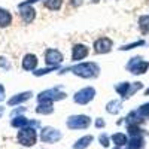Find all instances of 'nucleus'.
<instances>
[{
  "label": "nucleus",
  "mask_w": 149,
  "mask_h": 149,
  "mask_svg": "<svg viewBox=\"0 0 149 149\" xmlns=\"http://www.w3.org/2000/svg\"><path fill=\"white\" fill-rule=\"evenodd\" d=\"M66 72H72L73 74H76L79 78H84V79H94L100 74V67H98V64L94 63V61H82V63H78L72 67L64 69L60 73L63 74Z\"/></svg>",
  "instance_id": "obj_1"
},
{
  "label": "nucleus",
  "mask_w": 149,
  "mask_h": 149,
  "mask_svg": "<svg viewBox=\"0 0 149 149\" xmlns=\"http://www.w3.org/2000/svg\"><path fill=\"white\" fill-rule=\"evenodd\" d=\"M143 88V84L142 82H119L115 85V91L121 95L122 100H127L131 95H134L139 90Z\"/></svg>",
  "instance_id": "obj_2"
},
{
  "label": "nucleus",
  "mask_w": 149,
  "mask_h": 149,
  "mask_svg": "<svg viewBox=\"0 0 149 149\" xmlns=\"http://www.w3.org/2000/svg\"><path fill=\"white\" fill-rule=\"evenodd\" d=\"M125 69H127L130 73L136 74V76H139V74H145V73L149 70V61H146V60H145L143 57H140V55H136V57L130 58V61L127 63Z\"/></svg>",
  "instance_id": "obj_3"
},
{
  "label": "nucleus",
  "mask_w": 149,
  "mask_h": 149,
  "mask_svg": "<svg viewBox=\"0 0 149 149\" xmlns=\"http://www.w3.org/2000/svg\"><path fill=\"white\" fill-rule=\"evenodd\" d=\"M67 97V94L64 91H61V86H54V88H49L45 90L42 93H39L37 95V102H60V100H64Z\"/></svg>",
  "instance_id": "obj_4"
},
{
  "label": "nucleus",
  "mask_w": 149,
  "mask_h": 149,
  "mask_svg": "<svg viewBox=\"0 0 149 149\" xmlns=\"http://www.w3.org/2000/svg\"><path fill=\"white\" fill-rule=\"evenodd\" d=\"M17 139L22 146H33L37 142V131L34 127H24L19 128L18 134H17Z\"/></svg>",
  "instance_id": "obj_5"
},
{
  "label": "nucleus",
  "mask_w": 149,
  "mask_h": 149,
  "mask_svg": "<svg viewBox=\"0 0 149 149\" xmlns=\"http://www.w3.org/2000/svg\"><path fill=\"white\" fill-rule=\"evenodd\" d=\"M91 124V118L88 115H72L67 118L66 125L70 130H85Z\"/></svg>",
  "instance_id": "obj_6"
},
{
  "label": "nucleus",
  "mask_w": 149,
  "mask_h": 149,
  "mask_svg": "<svg viewBox=\"0 0 149 149\" xmlns=\"http://www.w3.org/2000/svg\"><path fill=\"white\" fill-rule=\"evenodd\" d=\"M95 97V88H93V86H85V88H81L79 91L74 93L73 95V102L76 104H88L94 100Z\"/></svg>",
  "instance_id": "obj_7"
},
{
  "label": "nucleus",
  "mask_w": 149,
  "mask_h": 149,
  "mask_svg": "<svg viewBox=\"0 0 149 149\" xmlns=\"http://www.w3.org/2000/svg\"><path fill=\"white\" fill-rule=\"evenodd\" d=\"M61 137H63L61 131L54 127H43L40 131V140L43 143H55V142L61 140Z\"/></svg>",
  "instance_id": "obj_8"
},
{
  "label": "nucleus",
  "mask_w": 149,
  "mask_h": 149,
  "mask_svg": "<svg viewBox=\"0 0 149 149\" xmlns=\"http://www.w3.org/2000/svg\"><path fill=\"white\" fill-rule=\"evenodd\" d=\"M94 48V52L95 54H107L112 51V48H113V42H112V39H109V37H98V39L94 42L93 45Z\"/></svg>",
  "instance_id": "obj_9"
},
{
  "label": "nucleus",
  "mask_w": 149,
  "mask_h": 149,
  "mask_svg": "<svg viewBox=\"0 0 149 149\" xmlns=\"http://www.w3.org/2000/svg\"><path fill=\"white\" fill-rule=\"evenodd\" d=\"M63 54L55 48H48L45 51V63L48 66H60L63 63Z\"/></svg>",
  "instance_id": "obj_10"
},
{
  "label": "nucleus",
  "mask_w": 149,
  "mask_h": 149,
  "mask_svg": "<svg viewBox=\"0 0 149 149\" xmlns=\"http://www.w3.org/2000/svg\"><path fill=\"white\" fill-rule=\"evenodd\" d=\"M18 8H19V17L26 24H30V22L34 21L36 9L31 5H18Z\"/></svg>",
  "instance_id": "obj_11"
},
{
  "label": "nucleus",
  "mask_w": 149,
  "mask_h": 149,
  "mask_svg": "<svg viewBox=\"0 0 149 149\" xmlns=\"http://www.w3.org/2000/svg\"><path fill=\"white\" fill-rule=\"evenodd\" d=\"M90 54V48L84 43H76L72 48V61H81Z\"/></svg>",
  "instance_id": "obj_12"
},
{
  "label": "nucleus",
  "mask_w": 149,
  "mask_h": 149,
  "mask_svg": "<svg viewBox=\"0 0 149 149\" xmlns=\"http://www.w3.org/2000/svg\"><path fill=\"white\" fill-rule=\"evenodd\" d=\"M37 63H39V60H37L34 54H26L21 61V66H22V70L26 72H34L37 67Z\"/></svg>",
  "instance_id": "obj_13"
},
{
  "label": "nucleus",
  "mask_w": 149,
  "mask_h": 149,
  "mask_svg": "<svg viewBox=\"0 0 149 149\" xmlns=\"http://www.w3.org/2000/svg\"><path fill=\"white\" fill-rule=\"evenodd\" d=\"M31 95H33V93H31V91L18 93V94L12 95V97L9 98V100H8V104H9V106H18V104H21V103H24V102L30 100Z\"/></svg>",
  "instance_id": "obj_14"
},
{
  "label": "nucleus",
  "mask_w": 149,
  "mask_h": 149,
  "mask_svg": "<svg viewBox=\"0 0 149 149\" xmlns=\"http://www.w3.org/2000/svg\"><path fill=\"white\" fill-rule=\"evenodd\" d=\"M146 119L140 116V113L137 110H131L130 113L124 118V122L127 124V125H140L142 122H145Z\"/></svg>",
  "instance_id": "obj_15"
},
{
  "label": "nucleus",
  "mask_w": 149,
  "mask_h": 149,
  "mask_svg": "<svg viewBox=\"0 0 149 149\" xmlns=\"http://www.w3.org/2000/svg\"><path fill=\"white\" fill-rule=\"evenodd\" d=\"M36 112L39 115H51L54 112V104L52 102H39L36 107Z\"/></svg>",
  "instance_id": "obj_16"
},
{
  "label": "nucleus",
  "mask_w": 149,
  "mask_h": 149,
  "mask_svg": "<svg viewBox=\"0 0 149 149\" xmlns=\"http://www.w3.org/2000/svg\"><path fill=\"white\" fill-rule=\"evenodd\" d=\"M12 22V15L10 12L5 8H0V29H6Z\"/></svg>",
  "instance_id": "obj_17"
},
{
  "label": "nucleus",
  "mask_w": 149,
  "mask_h": 149,
  "mask_svg": "<svg viewBox=\"0 0 149 149\" xmlns=\"http://www.w3.org/2000/svg\"><path fill=\"white\" fill-rule=\"evenodd\" d=\"M121 109H122V100H116V98H115V100H110L106 104V112H107V113H110V115L119 113Z\"/></svg>",
  "instance_id": "obj_18"
},
{
  "label": "nucleus",
  "mask_w": 149,
  "mask_h": 149,
  "mask_svg": "<svg viewBox=\"0 0 149 149\" xmlns=\"http://www.w3.org/2000/svg\"><path fill=\"white\" fill-rule=\"evenodd\" d=\"M110 140L112 143H113L115 146H125L128 143V137H127V134H124V133H115V134H112L110 136Z\"/></svg>",
  "instance_id": "obj_19"
},
{
  "label": "nucleus",
  "mask_w": 149,
  "mask_h": 149,
  "mask_svg": "<svg viewBox=\"0 0 149 149\" xmlns=\"http://www.w3.org/2000/svg\"><path fill=\"white\" fill-rule=\"evenodd\" d=\"M93 140H94V137L93 136H84V137H81V139H78L76 142H74V145H73V149H86L91 143H93Z\"/></svg>",
  "instance_id": "obj_20"
},
{
  "label": "nucleus",
  "mask_w": 149,
  "mask_h": 149,
  "mask_svg": "<svg viewBox=\"0 0 149 149\" xmlns=\"http://www.w3.org/2000/svg\"><path fill=\"white\" fill-rule=\"evenodd\" d=\"M127 145H128V149H143L145 148V139H143V136L130 137Z\"/></svg>",
  "instance_id": "obj_21"
},
{
  "label": "nucleus",
  "mask_w": 149,
  "mask_h": 149,
  "mask_svg": "<svg viewBox=\"0 0 149 149\" xmlns=\"http://www.w3.org/2000/svg\"><path fill=\"white\" fill-rule=\"evenodd\" d=\"M139 30L142 34H149V15H142L139 18Z\"/></svg>",
  "instance_id": "obj_22"
},
{
  "label": "nucleus",
  "mask_w": 149,
  "mask_h": 149,
  "mask_svg": "<svg viewBox=\"0 0 149 149\" xmlns=\"http://www.w3.org/2000/svg\"><path fill=\"white\" fill-rule=\"evenodd\" d=\"M43 6L49 10H58L63 6V0H45Z\"/></svg>",
  "instance_id": "obj_23"
},
{
  "label": "nucleus",
  "mask_w": 149,
  "mask_h": 149,
  "mask_svg": "<svg viewBox=\"0 0 149 149\" xmlns=\"http://www.w3.org/2000/svg\"><path fill=\"white\" fill-rule=\"evenodd\" d=\"M127 131L130 134V137H136V136H145L146 131L140 125H127Z\"/></svg>",
  "instance_id": "obj_24"
},
{
  "label": "nucleus",
  "mask_w": 149,
  "mask_h": 149,
  "mask_svg": "<svg viewBox=\"0 0 149 149\" xmlns=\"http://www.w3.org/2000/svg\"><path fill=\"white\" fill-rule=\"evenodd\" d=\"M146 42L145 40H136L133 43H128V45H122L119 48V51H130V49H134V48H139V46H145Z\"/></svg>",
  "instance_id": "obj_25"
},
{
  "label": "nucleus",
  "mask_w": 149,
  "mask_h": 149,
  "mask_svg": "<svg viewBox=\"0 0 149 149\" xmlns=\"http://www.w3.org/2000/svg\"><path fill=\"white\" fill-rule=\"evenodd\" d=\"M57 69H58V66H48L46 69L34 70L33 74H34V76H43V74H48V73H51V72H54V70H57Z\"/></svg>",
  "instance_id": "obj_26"
},
{
  "label": "nucleus",
  "mask_w": 149,
  "mask_h": 149,
  "mask_svg": "<svg viewBox=\"0 0 149 149\" xmlns=\"http://www.w3.org/2000/svg\"><path fill=\"white\" fill-rule=\"evenodd\" d=\"M140 113V116L142 118H145V119H149V103H145V104H142V106H139V109H136Z\"/></svg>",
  "instance_id": "obj_27"
},
{
  "label": "nucleus",
  "mask_w": 149,
  "mask_h": 149,
  "mask_svg": "<svg viewBox=\"0 0 149 149\" xmlns=\"http://www.w3.org/2000/svg\"><path fill=\"white\" fill-rule=\"evenodd\" d=\"M98 142H100V145L103 146V148H109V145H110V137L107 134H100V137H98Z\"/></svg>",
  "instance_id": "obj_28"
},
{
  "label": "nucleus",
  "mask_w": 149,
  "mask_h": 149,
  "mask_svg": "<svg viewBox=\"0 0 149 149\" xmlns=\"http://www.w3.org/2000/svg\"><path fill=\"white\" fill-rule=\"evenodd\" d=\"M26 107H17V109H14L10 112V118H15V116H21V115H24L26 113Z\"/></svg>",
  "instance_id": "obj_29"
},
{
  "label": "nucleus",
  "mask_w": 149,
  "mask_h": 149,
  "mask_svg": "<svg viewBox=\"0 0 149 149\" xmlns=\"http://www.w3.org/2000/svg\"><path fill=\"white\" fill-rule=\"evenodd\" d=\"M0 67L5 69V70H10L12 64L9 63V60H8V58H5V57H0Z\"/></svg>",
  "instance_id": "obj_30"
},
{
  "label": "nucleus",
  "mask_w": 149,
  "mask_h": 149,
  "mask_svg": "<svg viewBox=\"0 0 149 149\" xmlns=\"http://www.w3.org/2000/svg\"><path fill=\"white\" fill-rule=\"evenodd\" d=\"M94 125H95V128H104V127H106V122H104L103 118H97Z\"/></svg>",
  "instance_id": "obj_31"
},
{
  "label": "nucleus",
  "mask_w": 149,
  "mask_h": 149,
  "mask_svg": "<svg viewBox=\"0 0 149 149\" xmlns=\"http://www.w3.org/2000/svg\"><path fill=\"white\" fill-rule=\"evenodd\" d=\"M6 98V93H5V86L0 85V102H3Z\"/></svg>",
  "instance_id": "obj_32"
},
{
  "label": "nucleus",
  "mask_w": 149,
  "mask_h": 149,
  "mask_svg": "<svg viewBox=\"0 0 149 149\" xmlns=\"http://www.w3.org/2000/svg\"><path fill=\"white\" fill-rule=\"evenodd\" d=\"M82 3H84V0H70V5H72V6H74V8L81 6Z\"/></svg>",
  "instance_id": "obj_33"
},
{
  "label": "nucleus",
  "mask_w": 149,
  "mask_h": 149,
  "mask_svg": "<svg viewBox=\"0 0 149 149\" xmlns=\"http://www.w3.org/2000/svg\"><path fill=\"white\" fill-rule=\"evenodd\" d=\"M37 2H42V0H27V2H22L19 5H33V3H37Z\"/></svg>",
  "instance_id": "obj_34"
},
{
  "label": "nucleus",
  "mask_w": 149,
  "mask_h": 149,
  "mask_svg": "<svg viewBox=\"0 0 149 149\" xmlns=\"http://www.w3.org/2000/svg\"><path fill=\"white\" fill-rule=\"evenodd\" d=\"M3 113H5V107H3V106H0V118L3 116Z\"/></svg>",
  "instance_id": "obj_35"
},
{
  "label": "nucleus",
  "mask_w": 149,
  "mask_h": 149,
  "mask_svg": "<svg viewBox=\"0 0 149 149\" xmlns=\"http://www.w3.org/2000/svg\"><path fill=\"white\" fill-rule=\"evenodd\" d=\"M145 95H149V88H148V90L145 91Z\"/></svg>",
  "instance_id": "obj_36"
},
{
  "label": "nucleus",
  "mask_w": 149,
  "mask_h": 149,
  "mask_svg": "<svg viewBox=\"0 0 149 149\" xmlns=\"http://www.w3.org/2000/svg\"><path fill=\"white\" fill-rule=\"evenodd\" d=\"M91 2H93V3H98V2H100V0H91Z\"/></svg>",
  "instance_id": "obj_37"
},
{
  "label": "nucleus",
  "mask_w": 149,
  "mask_h": 149,
  "mask_svg": "<svg viewBox=\"0 0 149 149\" xmlns=\"http://www.w3.org/2000/svg\"><path fill=\"white\" fill-rule=\"evenodd\" d=\"M113 149H121V148H119V146H115V148H113Z\"/></svg>",
  "instance_id": "obj_38"
}]
</instances>
